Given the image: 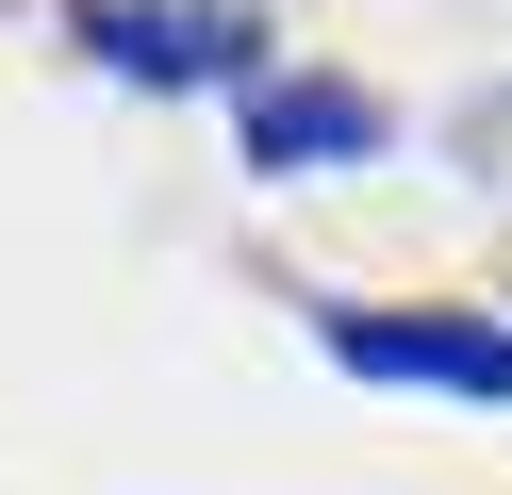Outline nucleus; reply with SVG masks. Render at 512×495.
<instances>
[{
	"instance_id": "f257e3e1",
	"label": "nucleus",
	"mask_w": 512,
	"mask_h": 495,
	"mask_svg": "<svg viewBox=\"0 0 512 495\" xmlns=\"http://www.w3.org/2000/svg\"><path fill=\"white\" fill-rule=\"evenodd\" d=\"M331 363L347 380H397V396H479V413H512V330L496 314H380V297H347Z\"/></svg>"
},
{
	"instance_id": "f03ea898",
	"label": "nucleus",
	"mask_w": 512,
	"mask_h": 495,
	"mask_svg": "<svg viewBox=\"0 0 512 495\" xmlns=\"http://www.w3.org/2000/svg\"><path fill=\"white\" fill-rule=\"evenodd\" d=\"M83 50L116 83H265V17L248 0H83Z\"/></svg>"
},
{
	"instance_id": "7ed1b4c3",
	"label": "nucleus",
	"mask_w": 512,
	"mask_h": 495,
	"mask_svg": "<svg viewBox=\"0 0 512 495\" xmlns=\"http://www.w3.org/2000/svg\"><path fill=\"white\" fill-rule=\"evenodd\" d=\"M380 99L364 83H331V66H265V83H248V165H265V182H314V165H364L380 149Z\"/></svg>"
}]
</instances>
